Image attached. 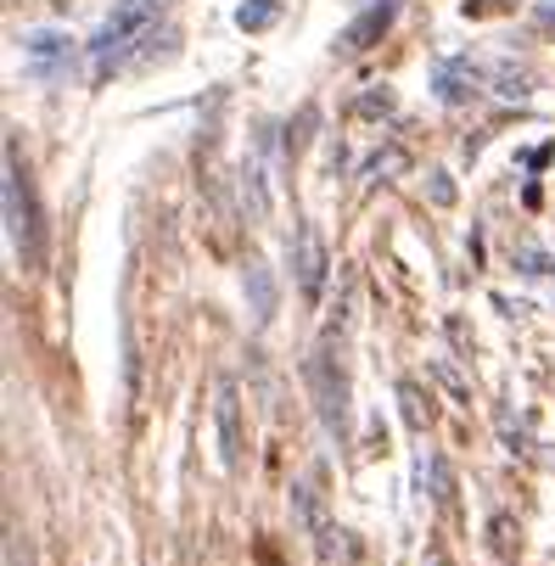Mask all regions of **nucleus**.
I'll list each match as a JSON object with an SVG mask.
<instances>
[{"instance_id": "nucleus-7", "label": "nucleus", "mask_w": 555, "mask_h": 566, "mask_svg": "<svg viewBox=\"0 0 555 566\" xmlns=\"http://www.w3.org/2000/svg\"><path fill=\"white\" fill-rule=\"evenodd\" d=\"M275 23H281V0H242V7H235V29L242 34H264Z\"/></svg>"}, {"instance_id": "nucleus-11", "label": "nucleus", "mask_w": 555, "mask_h": 566, "mask_svg": "<svg viewBox=\"0 0 555 566\" xmlns=\"http://www.w3.org/2000/svg\"><path fill=\"white\" fill-rule=\"evenodd\" d=\"M432 197H438V202H454V186H449V175H432Z\"/></svg>"}, {"instance_id": "nucleus-9", "label": "nucleus", "mask_w": 555, "mask_h": 566, "mask_svg": "<svg viewBox=\"0 0 555 566\" xmlns=\"http://www.w3.org/2000/svg\"><path fill=\"white\" fill-rule=\"evenodd\" d=\"M399 398H405V421L421 432V427L432 421V398H421V387H416V381H405V387H399Z\"/></svg>"}, {"instance_id": "nucleus-12", "label": "nucleus", "mask_w": 555, "mask_h": 566, "mask_svg": "<svg viewBox=\"0 0 555 566\" xmlns=\"http://www.w3.org/2000/svg\"><path fill=\"white\" fill-rule=\"evenodd\" d=\"M538 18H544V23H549V29H555V7H544V12H538Z\"/></svg>"}, {"instance_id": "nucleus-4", "label": "nucleus", "mask_w": 555, "mask_h": 566, "mask_svg": "<svg viewBox=\"0 0 555 566\" xmlns=\"http://www.w3.org/2000/svg\"><path fill=\"white\" fill-rule=\"evenodd\" d=\"M399 7H405V0H376V7H365L348 29H343V51H365V45H376L387 29H392V18H399Z\"/></svg>"}, {"instance_id": "nucleus-2", "label": "nucleus", "mask_w": 555, "mask_h": 566, "mask_svg": "<svg viewBox=\"0 0 555 566\" xmlns=\"http://www.w3.org/2000/svg\"><path fill=\"white\" fill-rule=\"evenodd\" d=\"M0 208H7V241L12 253L23 259V270L40 264V208L29 191V175L18 169V146L7 140V186H0Z\"/></svg>"}, {"instance_id": "nucleus-3", "label": "nucleus", "mask_w": 555, "mask_h": 566, "mask_svg": "<svg viewBox=\"0 0 555 566\" xmlns=\"http://www.w3.org/2000/svg\"><path fill=\"white\" fill-rule=\"evenodd\" d=\"M292 270H297V292L303 297H321L326 292V248H321V230L314 224H303L297 230V259H292Z\"/></svg>"}, {"instance_id": "nucleus-5", "label": "nucleus", "mask_w": 555, "mask_h": 566, "mask_svg": "<svg viewBox=\"0 0 555 566\" xmlns=\"http://www.w3.org/2000/svg\"><path fill=\"white\" fill-rule=\"evenodd\" d=\"M67 34H56V29H34V34H23V62H29V73L34 78H56V67L67 62Z\"/></svg>"}, {"instance_id": "nucleus-8", "label": "nucleus", "mask_w": 555, "mask_h": 566, "mask_svg": "<svg viewBox=\"0 0 555 566\" xmlns=\"http://www.w3.org/2000/svg\"><path fill=\"white\" fill-rule=\"evenodd\" d=\"M248 292H253V319H259V326H270L275 286H270V270H264V264H248Z\"/></svg>"}, {"instance_id": "nucleus-6", "label": "nucleus", "mask_w": 555, "mask_h": 566, "mask_svg": "<svg viewBox=\"0 0 555 566\" xmlns=\"http://www.w3.org/2000/svg\"><path fill=\"white\" fill-rule=\"evenodd\" d=\"M213 410H219V454H224V465H235V460H242V403H235V387L230 381L219 387Z\"/></svg>"}, {"instance_id": "nucleus-10", "label": "nucleus", "mask_w": 555, "mask_h": 566, "mask_svg": "<svg viewBox=\"0 0 555 566\" xmlns=\"http://www.w3.org/2000/svg\"><path fill=\"white\" fill-rule=\"evenodd\" d=\"M522 264H527V275H549V270H555L549 253H522Z\"/></svg>"}, {"instance_id": "nucleus-1", "label": "nucleus", "mask_w": 555, "mask_h": 566, "mask_svg": "<svg viewBox=\"0 0 555 566\" xmlns=\"http://www.w3.org/2000/svg\"><path fill=\"white\" fill-rule=\"evenodd\" d=\"M169 12V0H118V7L107 12V23L91 34V78H107L113 67H124L129 45L151 34V23Z\"/></svg>"}]
</instances>
